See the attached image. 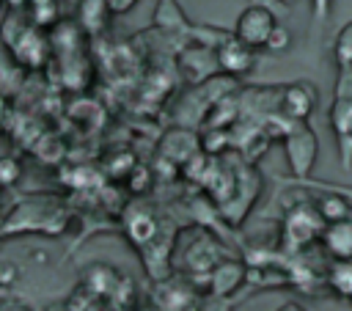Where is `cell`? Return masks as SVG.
I'll return each mask as SVG.
<instances>
[{"label":"cell","instance_id":"1","mask_svg":"<svg viewBox=\"0 0 352 311\" xmlns=\"http://www.w3.org/2000/svg\"><path fill=\"white\" fill-rule=\"evenodd\" d=\"M0 41L8 55L25 69H41L52 55V41L25 11H8L0 25Z\"/></svg>","mask_w":352,"mask_h":311},{"label":"cell","instance_id":"2","mask_svg":"<svg viewBox=\"0 0 352 311\" xmlns=\"http://www.w3.org/2000/svg\"><path fill=\"white\" fill-rule=\"evenodd\" d=\"M66 226H69V209L60 201H55L52 195H33V198L19 201L8 212V217L0 228H3V237L28 234V231L58 237L66 231Z\"/></svg>","mask_w":352,"mask_h":311},{"label":"cell","instance_id":"3","mask_svg":"<svg viewBox=\"0 0 352 311\" xmlns=\"http://www.w3.org/2000/svg\"><path fill=\"white\" fill-rule=\"evenodd\" d=\"M324 220L316 209L314 201H300L292 204L283 215V226H280V250L286 253H305L311 245H316L322 239L324 231Z\"/></svg>","mask_w":352,"mask_h":311},{"label":"cell","instance_id":"4","mask_svg":"<svg viewBox=\"0 0 352 311\" xmlns=\"http://www.w3.org/2000/svg\"><path fill=\"white\" fill-rule=\"evenodd\" d=\"M280 140H283V154H286V162H289V171L294 176V182H308L311 171L316 165V157H319L316 132L308 127V121L305 124H292L289 132Z\"/></svg>","mask_w":352,"mask_h":311},{"label":"cell","instance_id":"5","mask_svg":"<svg viewBox=\"0 0 352 311\" xmlns=\"http://www.w3.org/2000/svg\"><path fill=\"white\" fill-rule=\"evenodd\" d=\"M278 25H280V22L275 19L272 8L261 6V3H250V6L236 17L234 36H236L242 44H248L250 50H261V47H267V41H270V36H272V30H275Z\"/></svg>","mask_w":352,"mask_h":311},{"label":"cell","instance_id":"6","mask_svg":"<svg viewBox=\"0 0 352 311\" xmlns=\"http://www.w3.org/2000/svg\"><path fill=\"white\" fill-rule=\"evenodd\" d=\"M121 226H124V237L135 245V248H146L148 242L157 239V234L162 231L160 217L154 215L151 206L146 204H129L121 209Z\"/></svg>","mask_w":352,"mask_h":311},{"label":"cell","instance_id":"7","mask_svg":"<svg viewBox=\"0 0 352 311\" xmlns=\"http://www.w3.org/2000/svg\"><path fill=\"white\" fill-rule=\"evenodd\" d=\"M316 107V88L308 80H297L280 88L278 113L292 124H305Z\"/></svg>","mask_w":352,"mask_h":311},{"label":"cell","instance_id":"8","mask_svg":"<svg viewBox=\"0 0 352 311\" xmlns=\"http://www.w3.org/2000/svg\"><path fill=\"white\" fill-rule=\"evenodd\" d=\"M154 303H157L154 308H160V311H182L184 305L198 303V294L187 275H168V278L157 281Z\"/></svg>","mask_w":352,"mask_h":311},{"label":"cell","instance_id":"9","mask_svg":"<svg viewBox=\"0 0 352 311\" xmlns=\"http://www.w3.org/2000/svg\"><path fill=\"white\" fill-rule=\"evenodd\" d=\"M214 58H217V69L223 74H228V77L250 74L253 66H256V50H250L248 44H242L234 33L220 41V47L214 50Z\"/></svg>","mask_w":352,"mask_h":311},{"label":"cell","instance_id":"10","mask_svg":"<svg viewBox=\"0 0 352 311\" xmlns=\"http://www.w3.org/2000/svg\"><path fill=\"white\" fill-rule=\"evenodd\" d=\"M206 294H220V297H231L234 292H239L248 283V264L239 259H220L212 272L206 275Z\"/></svg>","mask_w":352,"mask_h":311},{"label":"cell","instance_id":"11","mask_svg":"<svg viewBox=\"0 0 352 311\" xmlns=\"http://www.w3.org/2000/svg\"><path fill=\"white\" fill-rule=\"evenodd\" d=\"M198 151H201L198 135L184 127H173L162 135L160 157H165V162H170V165H187Z\"/></svg>","mask_w":352,"mask_h":311},{"label":"cell","instance_id":"12","mask_svg":"<svg viewBox=\"0 0 352 311\" xmlns=\"http://www.w3.org/2000/svg\"><path fill=\"white\" fill-rule=\"evenodd\" d=\"M327 118H330V129L338 140L341 165L349 171L352 168V99H333Z\"/></svg>","mask_w":352,"mask_h":311},{"label":"cell","instance_id":"13","mask_svg":"<svg viewBox=\"0 0 352 311\" xmlns=\"http://www.w3.org/2000/svg\"><path fill=\"white\" fill-rule=\"evenodd\" d=\"M322 250L330 256V261H346L352 259V217L327 223L319 239Z\"/></svg>","mask_w":352,"mask_h":311},{"label":"cell","instance_id":"14","mask_svg":"<svg viewBox=\"0 0 352 311\" xmlns=\"http://www.w3.org/2000/svg\"><path fill=\"white\" fill-rule=\"evenodd\" d=\"M314 204H316V209H319V215H322L324 223H338V220L352 217V201L346 195H341L338 190L322 193Z\"/></svg>","mask_w":352,"mask_h":311},{"label":"cell","instance_id":"15","mask_svg":"<svg viewBox=\"0 0 352 311\" xmlns=\"http://www.w3.org/2000/svg\"><path fill=\"white\" fill-rule=\"evenodd\" d=\"M324 286L333 294H338V297H344V300L352 303V259H346V261H330V267L324 270Z\"/></svg>","mask_w":352,"mask_h":311},{"label":"cell","instance_id":"16","mask_svg":"<svg viewBox=\"0 0 352 311\" xmlns=\"http://www.w3.org/2000/svg\"><path fill=\"white\" fill-rule=\"evenodd\" d=\"M77 8H80V11H77V22H80V28H82V30L94 33V30L104 28L107 14H110L107 0H80V6H77Z\"/></svg>","mask_w":352,"mask_h":311},{"label":"cell","instance_id":"17","mask_svg":"<svg viewBox=\"0 0 352 311\" xmlns=\"http://www.w3.org/2000/svg\"><path fill=\"white\" fill-rule=\"evenodd\" d=\"M333 52H336L338 66H352V19L338 30V36L333 41Z\"/></svg>","mask_w":352,"mask_h":311},{"label":"cell","instance_id":"18","mask_svg":"<svg viewBox=\"0 0 352 311\" xmlns=\"http://www.w3.org/2000/svg\"><path fill=\"white\" fill-rule=\"evenodd\" d=\"M19 179H22V162L16 157H11V154L0 157V187L3 190L6 187H14Z\"/></svg>","mask_w":352,"mask_h":311},{"label":"cell","instance_id":"19","mask_svg":"<svg viewBox=\"0 0 352 311\" xmlns=\"http://www.w3.org/2000/svg\"><path fill=\"white\" fill-rule=\"evenodd\" d=\"M333 99H352V66H338V77L333 85Z\"/></svg>","mask_w":352,"mask_h":311},{"label":"cell","instance_id":"20","mask_svg":"<svg viewBox=\"0 0 352 311\" xmlns=\"http://www.w3.org/2000/svg\"><path fill=\"white\" fill-rule=\"evenodd\" d=\"M289 44H292V33H289L283 25H278V28L272 30L270 41H267V50H272V52H286Z\"/></svg>","mask_w":352,"mask_h":311},{"label":"cell","instance_id":"21","mask_svg":"<svg viewBox=\"0 0 352 311\" xmlns=\"http://www.w3.org/2000/svg\"><path fill=\"white\" fill-rule=\"evenodd\" d=\"M201 311H231V297L206 294V297L201 300Z\"/></svg>","mask_w":352,"mask_h":311},{"label":"cell","instance_id":"22","mask_svg":"<svg viewBox=\"0 0 352 311\" xmlns=\"http://www.w3.org/2000/svg\"><path fill=\"white\" fill-rule=\"evenodd\" d=\"M135 6H138V0H107L110 14H126V11L135 8Z\"/></svg>","mask_w":352,"mask_h":311},{"label":"cell","instance_id":"23","mask_svg":"<svg viewBox=\"0 0 352 311\" xmlns=\"http://www.w3.org/2000/svg\"><path fill=\"white\" fill-rule=\"evenodd\" d=\"M330 3H333V0H311V6H314V17H316L319 22L327 19V14H330Z\"/></svg>","mask_w":352,"mask_h":311},{"label":"cell","instance_id":"24","mask_svg":"<svg viewBox=\"0 0 352 311\" xmlns=\"http://www.w3.org/2000/svg\"><path fill=\"white\" fill-rule=\"evenodd\" d=\"M8 116H11V105H8V99H6V94L0 91V132L8 127Z\"/></svg>","mask_w":352,"mask_h":311},{"label":"cell","instance_id":"25","mask_svg":"<svg viewBox=\"0 0 352 311\" xmlns=\"http://www.w3.org/2000/svg\"><path fill=\"white\" fill-rule=\"evenodd\" d=\"M0 311H33V308L25 305V303H19V300H3L0 303Z\"/></svg>","mask_w":352,"mask_h":311},{"label":"cell","instance_id":"26","mask_svg":"<svg viewBox=\"0 0 352 311\" xmlns=\"http://www.w3.org/2000/svg\"><path fill=\"white\" fill-rule=\"evenodd\" d=\"M275 311H308L302 303H297V300H286V303H280Z\"/></svg>","mask_w":352,"mask_h":311},{"label":"cell","instance_id":"27","mask_svg":"<svg viewBox=\"0 0 352 311\" xmlns=\"http://www.w3.org/2000/svg\"><path fill=\"white\" fill-rule=\"evenodd\" d=\"M0 3H6V6H11V11H22L30 0H0Z\"/></svg>","mask_w":352,"mask_h":311},{"label":"cell","instance_id":"28","mask_svg":"<svg viewBox=\"0 0 352 311\" xmlns=\"http://www.w3.org/2000/svg\"><path fill=\"white\" fill-rule=\"evenodd\" d=\"M44 311H72V308H69L66 303H52V305H47Z\"/></svg>","mask_w":352,"mask_h":311},{"label":"cell","instance_id":"29","mask_svg":"<svg viewBox=\"0 0 352 311\" xmlns=\"http://www.w3.org/2000/svg\"><path fill=\"white\" fill-rule=\"evenodd\" d=\"M182 311H201V300H198V303H192V305H184Z\"/></svg>","mask_w":352,"mask_h":311},{"label":"cell","instance_id":"30","mask_svg":"<svg viewBox=\"0 0 352 311\" xmlns=\"http://www.w3.org/2000/svg\"><path fill=\"white\" fill-rule=\"evenodd\" d=\"M3 209H6V190L0 187V212H3Z\"/></svg>","mask_w":352,"mask_h":311},{"label":"cell","instance_id":"31","mask_svg":"<svg viewBox=\"0 0 352 311\" xmlns=\"http://www.w3.org/2000/svg\"><path fill=\"white\" fill-rule=\"evenodd\" d=\"M3 286H6V283H3V281H0V303H3Z\"/></svg>","mask_w":352,"mask_h":311},{"label":"cell","instance_id":"32","mask_svg":"<svg viewBox=\"0 0 352 311\" xmlns=\"http://www.w3.org/2000/svg\"><path fill=\"white\" fill-rule=\"evenodd\" d=\"M135 311H160V308H135Z\"/></svg>","mask_w":352,"mask_h":311},{"label":"cell","instance_id":"33","mask_svg":"<svg viewBox=\"0 0 352 311\" xmlns=\"http://www.w3.org/2000/svg\"><path fill=\"white\" fill-rule=\"evenodd\" d=\"M0 245H3V228H0Z\"/></svg>","mask_w":352,"mask_h":311}]
</instances>
